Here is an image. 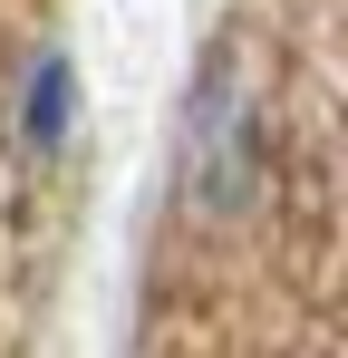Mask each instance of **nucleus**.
Returning <instances> with one entry per match:
<instances>
[{"label": "nucleus", "instance_id": "nucleus-1", "mask_svg": "<svg viewBox=\"0 0 348 358\" xmlns=\"http://www.w3.org/2000/svg\"><path fill=\"white\" fill-rule=\"evenodd\" d=\"M184 175L203 203H242L252 175H261V145H252V97H242V78L232 59L203 68V87L184 97Z\"/></svg>", "mask_w": 348, "mask_h": 358}, {"label": "nucleus", "instance_id": "nucleus-2", "mask_svg": "<svg viewBox=\"0 0 348 358\" xmlns=\"http://www.w3.org/2000/svg\"><path fill=\"white\" fill-rule=\"evenodd\" d=\"M10 136L49 165L78 145V59L68 49H29L20 59V87H10Z\"/></svg>", "mask_w": 348, "mask_h": 358}]
</instances>
